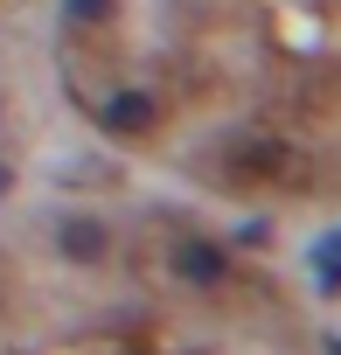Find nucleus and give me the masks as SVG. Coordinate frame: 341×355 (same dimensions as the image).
Segmentation results:
<instances>
[{"mask_svg": "<svg viewBox=\"0 0 341 355\" xmlns=\"http://www.w3.org/2000/svg\"><path fill=\"white\" fill-rule=\"evenodd\" d=\"M175 272H182L189 286H223V279H230V258H223L209 237H182V244H175Z\"/></svg>", "mask_w": 341, "mask_h": 355, "instance_id": "obj_1", "label": "nucleus"}, {"mask_svg": "<svg viewBox=\"0 0 341 355\" xmlns=\"http://www.w3.org/2000/svg\"><path fill=\"white\" fill-rule=\"evenodd\" d=\"M313 265H320V293H341V237H327Z\"/></svg>", "mask_w": 341, "mask_h": 355, "instance_id": "obj_4", "label": "nucleus"}, {"mask_svg": "<svg viewBox=\"0 0 341 355\" xmlns=\"http://www.w3.org/2000/svg\"><path fill=\"white\" fill-rule=\"evenodd\" d=\"M0 189H8V174H0Z\"/></svg>", "mask_w": 341, "mask_h": 355, "instance_id": "obj_6", "label": "nucleus"}, {"mask_svg": "<svg viewBox=\"0 0 341 355\" xmlns=\"http://www.w3.org/2000/svg\"><path fill=\"white\" fill-rule=\"evenodd\" d=\"M56 244H63V258H77V265H91V258H105V230H98L91 216H70V223L56 230Z\"/></svg>", "mask_w": 341, "mask_h": 355, "instance_id": "obj_3", "label": "nucleus"}, {"mask_svg": "<svg viewBox=\"0 0 341 355\" xmlns=\"http://www.w3.org/2000/svg\"><path fill=\"white\" fill-rule=\"evenodd\" d=\"M153 119H160V112H153L146 91H119V98L105 105V125H112V132H146Z\"/></svg>", "mask_w": 341, "mask_h": 355, "instance_id": "obj_2", "label": "nucleus"}, {"mask_svg": "<svg viewBox=\"0 0 341 355\" xmlns=\"http://www.w3.org/2000/svg\"><path fill=\"white\" fill-rule=\"evenodd\" d=\"M63 15H70V21H105L112 0H63Z\"/></svg>", "mask_w": 341, "mask_h": 355, "instance_id": "obj_5", "label": "nucleus"}]
</instances>
